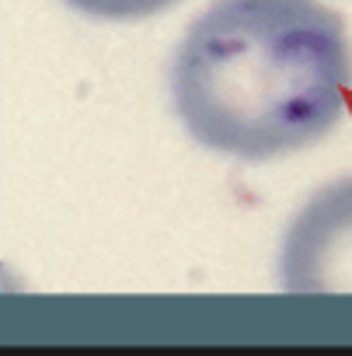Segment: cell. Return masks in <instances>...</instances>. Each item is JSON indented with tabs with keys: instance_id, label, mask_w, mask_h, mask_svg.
Instances as JSON below:
<instances>
[{
	"instance_id": "obj_1",
	"label": "cell",
	"mask_w": 352,
	"mask_h": 356,
	"mask_svg": "<svg viewBox=\"0 0 352 356\" xmlns=\"http://www.w3.org/2000/svg\"><path fill=\"white\" fill-rule=\"evenodd\" d=\"M352 46L321 0H213L171 63V102L203 147L272 161L345 115Z\"/></svg>"
},
{
	"instance_id": "obj_2",
	"label": "cell",
	"mask_w": 352,
	"mask_h": 356,
	"mask_svg": "<svg viewBox=\"0 0 352 356\" xmlns=\"http://www.w3.org/2000/svg\"><path fill=\"white\" fill-rule=\"evenodd\" d=\"M279 283L286 293H352V175L324 186L290 220Z\"/></svg>"
},
{
	"instance_id": "obj_3",
	"label": "cell",
	"mask_w": 352,
	"mask_h": 356,
	"mask_svg": "<svg viewBox=\"0 0 352 356\" xmlns=\"http://www.w3.org/2000/svg\"><path fill=\"white\" fill-rule=\"evenodd\" d=\"M67 4L98 22H143L167 11L178 0H67Z\"/></svg>"
}]
</instances>
